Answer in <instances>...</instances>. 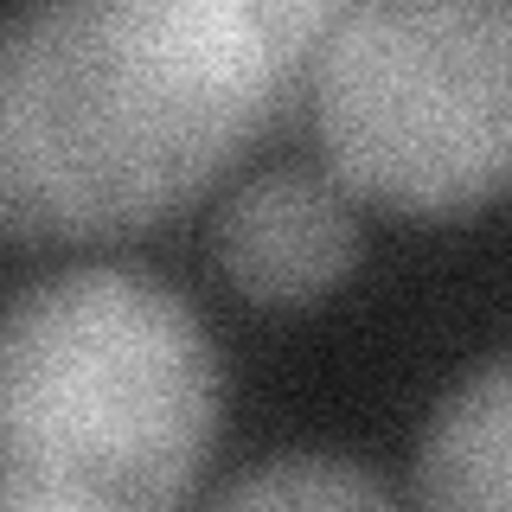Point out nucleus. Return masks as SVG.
Returning a JSON list of instances; mask_svg holds the SVG:
<instances>
[{
  "mask_svg": "<svg viewBox=\"0 0 512 512\" xmlns=\"http://www.w3.org/2000/svg\"><path fill=\"white\" fill-rule=\"evenodd\" d=\"M237 13L250 20V32L263 39L269 64H276V84H282V103L308 84L320 45L340 32V20L359 0H231Z\"/></svg>",
  "mask_w": 512,
  "mask_h": 512,
  "instance_id": "0eeeda50",
  "label": "nucleus"
},
{
  "mask_svg": "<svg viewBox=\"0 0 512 512\" xmlns=\"http://www.w3.org/2000/svg\"><path fill=\"white\" fill-rule=\"evenodd\" d=\"M282 103L231 0H26L0 39V224L135 237L186 212Z\"/></svg>",
  "mask_w": 512,
  "mask_h": 512,
  "instance_id": "f257e3e1",
  "label": "nucleus"
},
{
  "mask_svg": "<svg viewBox=\"0 0 512 512\" xmlns=\"http://www.w3.org/2000/svg\"><path fill=\"white\" fill-rule=\"evenodd\" d=\"M218 436V352L173 288L64 269L0 327V506L148 512L186 500Z\"/></svg>",
  "mask_w": 512,
  "mask_h": 512,
  "instance_id": "f03ea898",
  "label": "nucleus"
},
{
  "mask_svg": "<svg viewBox=\"0 0 512 512\" xmlns=\"http://www.w3.org/2000/svg\"><path fill=\"white\" fill-rule=\"evenodd\" d=\"M416 493L429 506H512V352L436 404L416 448Z\"/></svg>",
  "mask_w": 512,
  "mask_h": 512,
  "instance_id": "39448f33",
  "label": "nucleus"
},
{
  "mask_svg": "<svg viewBox=\"0 0 512 512\" xmlns=\"http://www.w3.org/2000/svg\"><path fill=\"white\" fill-rule=\"evenodd\" d=\"M327 173L397 218L512 192V0H359L308 71Z\"/></svg>",
  "mask_w": 512,
  "mask_h": 512,
  "instance_id": "7ed1b4c3",
  "label": "nucleus"
},
{
  "mask_svg": "<svg viewBox=\"0 0 512 512\" xmlns=\"http://www.w3.org/2000/svg\"><path fill=\"white\" fill-rule=\"evenodd\" d=\"M218 506H391V487L333 455H276L218 487Z\"/></svg>",
  "mask_w": 512,
  "mask_h": 512,
  "instance_id": "423d86ee",
  "label": "nucleus"
},
{
  "mask_svg": "<svg viewBox=\"0 0 512 512\" xmlns=\"http://www.w3.org/2000/svg\"><path fill=\"white\" fill-rule=\"evenodd\" d=\"M352 192L301 167H276L237 186L218 212L212 250L224 282L256 308H295L327 295L359 256V224L346 212Z\"/></svg>",
  "mask_w": 512,
  "mask_h": 512,
  "instance_id": "20e7f679",
  "label": "nucleus"
}]
</instances>
